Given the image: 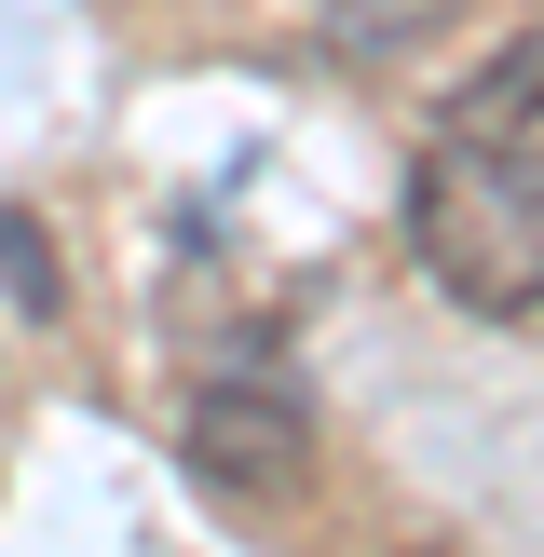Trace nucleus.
<instances>
[{"mask_svg":"<svg viewBox=\"0 0 544 557\" xmlns=\"http://www.w3.org/2000/svg\"><path fill=\"white\" fill-rule=\"evenodd\" d=\"M177 449H190V476H205V490H299L313 422H299L272 381H205L190 422H177Z\"/></svg>","mask_w":544,"mask_h":557,"instance_id":"obj_2","label":"nucleus"},{"mask_svg":"<svg viewBox=\"0 0 544 557\" xmlns=\"http://www.w3.org/2000/svg\"><path fill=\"white\" fill-rule=\"evenodd\" d=\"M531 109H544V27H517V41L449 96V136H531Z\"/></svg>","mask_w":544,"mask_h":557,"instance_id":"obj_3","label":"nucleus"},{"mask_svg":"<svg viewBox=\"0 0 544 557\" xmlns=\"http://www.w3.org/2000/svg\"><path fill=\"white\" fill-rule=\"evenodd\" d=\"M408 259L477 326L544 313V150L517 136H449L408 163Z\"/></svg>","mask_w":544,"mask_h":557,"instance_id":"obj_1","label":"nucleus"},{"mask_svg":"<svg viewBox=\"0 0 544 557\" xmlns=\"http://www.w3.org/2000/svg\"><path fill=\"white\" fill-rule=\"evenodd\" d=\"M0 286H14V313H54V259H41V232H27V218H0Z\"/></svg>","mask_w":544,"mask_h":557,"instance_id":"obj_4","label":"nucleus"}]
</instances>
